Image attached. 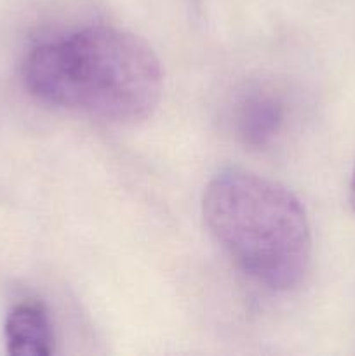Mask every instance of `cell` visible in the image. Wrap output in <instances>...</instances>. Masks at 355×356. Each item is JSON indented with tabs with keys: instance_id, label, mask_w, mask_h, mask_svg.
Masks as SVG:
<instances>
[{
	"instance_id": "6da1fadb",
	"label": "cell",
	"mask_w": 355,
	"mask_h": 356,
	"mask_svg": "<svg viewBox=\"0 0 355 356\" xmlns=\"http://www.w3.org/2000/svg\"><path fill=\"white\" fill-rule=\"evenodd\" d=\"M21 82L40 103L111 124H134L159 106L164 72L138 35L93 24L28 49Z\"/></svg>"
},
{
	"instance_id": "7a4b0ae2",
	"label": "cell",
	"mask_w": 355,
	"mask_h": 356,
	"mask_svg": "<svg viewBox=\"0 0 355 356\" xmlns=\"http://www.w3.org/2000/svg\"><path fill=\"white\" fill-rule=\"evenodd\" d=\"M209 232L244 275L275 292L305 280L312 263V228L299 198L246 169L216 174L202 198Z\"/></svg>"
},
{
	"instance_id": "3957f363",
	"label": "cell",
	"mask_w": 355,
	"mask_h": 356,
	"mask_svg": "<svg viewBox=\"0 0 355 356\" xmlns=\"http://www.w3.org/2000/svg\"><path fill=\"white\" fill-rule=\"evenodd\" d=\"M7 353L49 356L54 353V330L47 309L38 301H21L7 313L3 325Z\"/></svg>"
},
{
	"instance_id": "277c9868",
	"label": "cell",
	"mask_w": 355,
	"mask_h": 356,
	"mask_svg": "<svg viewBox=\"0 0 355 356\" xmlns=\"http://www.w3.org/2000/svg\"><path fill=\"white\" fill-rule=\"evenodd\" d=\"M284 124V104L268 90H253L237 104L235 125L246 145L260 148L268 145Z\"/></svg>"
},
{
	"instance_id": "5b68a950",
	"label": "cell",
	"mask_w": 355,
	"mask_h": 356,
	"mask_svg": "<svg viewBox=\"0 0 355 356\" xmlns=\"http://www.w3.org/2000/svg\"><path fill=\"white\" fill-rule=\"evenodd\" d=\"M350 204L355 211V165H354V172H352V181H350Z\"/></svg>"
}]
</instances>
